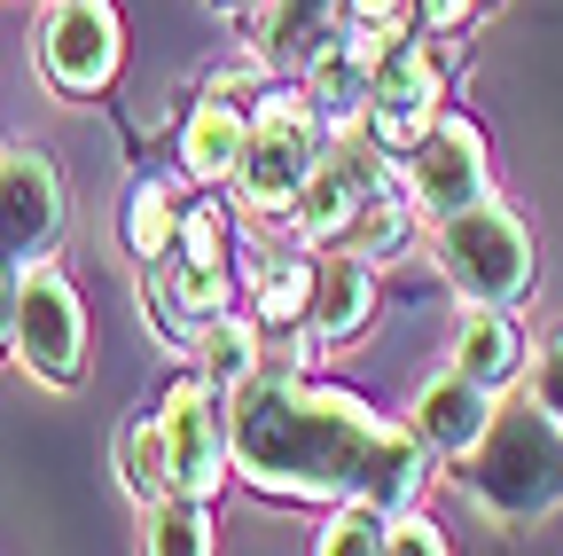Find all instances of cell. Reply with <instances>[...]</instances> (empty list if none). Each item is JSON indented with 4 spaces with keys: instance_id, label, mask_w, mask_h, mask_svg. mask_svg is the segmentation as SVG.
Here are the masks:
<instances>
[{
    "instance_id": "cell-26",
    "label": "cell",
    "mask_w": 563,
    "mask_h": 556,
    "mask_svg": "<svg viewBox=\"0 0 563 556\" xmlns=\"http://www.w3.org/2000/svg\"><path fill=\"white\" fill-rule=\"evenodd\" d=\"M532 400H540L548 415H563V329L532 353Z\"/></svg>"
},
{
    "instance_id": "cell-8",
    "label": "cell",
    "mask_w": 563,
    "mask_h": 556,
    "mask_svg": "<svg viewBox=\"0 0 563 556\" xmlns=\"http://www.w3.org/2000/svg\"><path fill=\"white\" fill-rule=\"evenodd\" d=\"M165 432V470L173 494H220V462H228V400L211 377H180L157 407Z\"/></svg>"
},
{
    "instance_id": "cell-25",
    "label": "cell",
    "mask_w": 563,
    "mask_h": 556,
    "mask_svg": "<svg viewBox=\"0 0 563 556\" xmlns=\"http://www.w3.org/2000/svg\"><path fill=\"white\" fill-rule=\"evenodd\" d=\"M173 259H188V266H228V220H220V204H196V212L173 228Z\"/></svg>"
},
{
    "instance_id": "cell-12",
    "label": "cell",
    "mask_w": 563,
    "mask_h": 556,
    "mask_svg": "<svg viewBox=\"0 0 563 556\" xmlns=\"http://www.w3.org/2000/svg\"><path fill=\"white\" fill-rule=\"evenodd\" d=\"M485 424H493V392L477 377H462V369H446V377H431V384L415 392V439L431 447V455H454L462 462Z\"/></svg>"
},
{
    "instance_id": "cell-15",
    "label": "cell",
    "mask_w": 563,
    "mask_h": 556,
    "mask_svg": "<svg viewBox=\"0 0 563 556\" xmlns=\"http://www.w3.org/2000/svg\"><path fill=\"white\" fill-rule=\"evenodd\" d=\"M454 369H462V377H477L485 392L517 384V369H525V329H517V314H509V306H493V298H462Z\"/></svg>"
},
{
    "instance_id": "cell-31",
    "label": "cell",
    "mask_w": 563,
    "mask_h": 556,
    "mask_svg": "<svg viewBox=\"0 0 563 556\" xmlns=\"http://www.w3.org/2000/svg\"><path fill=\"white\" fill-rule=\"evenodd\" d=\"M211 9H220V17H235V9H243V0H211Z\"/></svg>"
},
{
    "instance_id": "cell-30",
    "label": "cell",
    "mask_w": 563,
    "mask_h": 556,
    "mask_svg": "<svg viewBox=\"0 0 563 556\" xmlns=\"http://www.w3.org/2000/svg\"><path fill=\"white\" fill-rule=\"evenodd\" d=\"M9 321H16V274H9V259H0V345H9Z\"/></svg>"
},
{
    "instance_id": "cell-5",
    "label": "cell",
    "mask_w": 563,
    "mask_h": 556,
    "mask_svg": "<svg viewBox=\"0 0 563 556\" xmlns=\"http://www.w3.org/2000/svg\"><path fill=\"white\" fill-rule=\"evenodd\" d=\"M446 110V55L431 40H407L399 32H376V72H368V102H361V126L384 157H407V142Z\"/></svg>"
},
{
    "instance_id": "cell-4",
    "label": "cell",
    "mask_w": 563,
    "mask_h": 556,
    "mask_svg": "<svg viewBox=\"0 0 563 556\" xmlns=\"http://www.w3.org/2000/svg\"><path fill=\"white\" fill-rule=\"evenodd\" d=\"M321 150H329V118H321L313 95H258L235 181H243V196L258 212H290L306 173L321 165Z\"/></svg>"
},
{
    "instance_id": "cell-27",
    "label": "cell",
    "mask_w": 563,
    "mask_h": 556,
    "mask_svg": "<svg viewBox=\"0 0 563 556\" xmlns=\"http://www.w3.org/2000/svg\"><path fill=\"white\" fill-rule=\"evenodd\" d=\"M477 9H485V0H407V17L431 24V32H454V24H470Z\"/></svg>"
},
{
    "instance_id": "cell-16",
    "label": "cell",
    "mask_w": 563,
    "mask_h": 556,
    "mask_svg": "<svg viewBox=\"0 0 563 556\" xmlns=\"http://www.w3.org/2000/svg\"><path fill=\"white\" fill-rule=\"evenodd\" d=\"M368 72H376V32H329L306 55V95L321 102V118H361L368 102Z\"/></svg>"
},
{
    "instance_id": "cell-13",
    "label": "cell",
    "mask_w": 563,
    "mask_h": 556,
    "mask_svg": "<svg viewBox=\"0 0 563 556\" xmlns=\"http://www.w3.org/2000/svg\"><path fill=\"white\" fill-rule=\"evenodd\" d=\"M243 87H251V79H228V87H211V95L196 102V118H188V133H180V165H188L196 181H228V173L243 165V142H251V102H243Z\"/></svg>"
},
{
    "instance_id": "cell-23",
    "label": "cell",
    "mask_w": 563,
    "mask_h": 556,
    "mask_svg": "<svg viewBox=\"0 0 563 556\" xmlns=\"http://www.w3.org/2000/svg\"><path fill=\"white\" fill-rule=\"evenodd\" d=\"M173 228H180L173 196H165L157 181H141V188H133V204H125V243H133L141 259H165V251H173Z\"/></svg>"
},
{
    "instance_id": "cell-9",
    "label": "cell",
    "mask_w": 563,
    "mask_h": 556,
    "mask_svg": "<svg viewBox=\"0 0 563 556\" xmlns=\"http://www.w3.org/2000/svg\"><path fill=\"white\" fill-rule=\"evenodd\" d=\"M40 63L63 95H102L125 63V24L110 0H63L40 32Z\"/></svg>"
},
{
    "instance_id": "cell-24",
    "label": "cell",
    "mask_w": 563,
    "mask_h": 556,
    "mask_svg": "<svg viewBox=\"0 0 563 556\" xmlns=\"http://www.w3.org/2000/svg\"><path fill=\"white\" fill-rule=\"evenodd\" d=\"M196 345H203V361H211V377H220V384H243V377L258 369L251 329H243V321H228V314H220V321H203V337H196Z\"/></svg>"
},
{
    "instance_id": "cell-11",
    "label": "cell",
    "mask_w": 563,
    "mask_h": 556,
    "mask_svg": "<svg viewBox=\"0 0 563 556\" xmlns=\"http://www.w3.org/2000/svg\"><path fill=\"white\" fill-rule=\"evenodd\" d=\"M368 196H384V165H376V150H321V165L306 173V188H298V228L306 236H344L352 228V212H361Z\"/></svg>"
},
{
    "instance_id": "cell-28",
    "label": "cell",
    "mask_w": 563,
    "mask_h": 556,
    "mask_svg": "<svg viewBox=\"0 0 563 556\" xmlns=\"http://www.w3.org/2000/svg\"><path fill=\"white\" fill-rule=\"evenodd\" d=\"M352 32H399L407 24V0H344Z\"/></svg>"
},
{
    "instance_id": "cell-29",
    "label": "cell",
    "mask_w": 563,
    "mask_h": 556,
    "mask_svg": "<svg viewBox=\"0 0 563 556\" xmlns=\"http://www.w3.org/2000/svg\"><path fill=\"white\" fill-rule=\"evenodd\" d=\"M391 548H422V556H439V548H446V533H439L431 517H415V510H391Z\"/></svg>"
},
{
    "instance_id": "cell-20",
    "label": "cell",
    "mask_w": 563,
    "mask_h": 556,
    "mask_svg": "<svg viewBox=\"0 0 563 556\" xmlns=\"http://www.w3.org/2000/svg\"><path fill=\"white\" fill-rule=\"evenodd\" d=\"M258 321H306V306H313V266L306 259H258Z\"/></svg>"
},
{
    "instance_id": "cell-21",
    "label": "cell",
    "mask_w": 563,
    "mask_h": 556,
    "mask_svg": "<svg viewBox=\"0 0 563 556\" xmlns=\"http://www.w3.org/2000/svg\"><path fill=\"white\" fill-rule=\"evenodd\" d=\"M118 470H125V486L141 502H157V494H173V470H165V432H157V407L141 415V424L125 432V447H118Z\"/></svg>"
},
{
    "instance_id": "cell-2",
    "label": "cell",
    "mask_w": 563,
    "mask_h": 556,
    "mask_svg": "<svg viewBox=\"0 0 563 556\" xmlns=\"http://www.w3.org/2000/svg\"><path fill=\"white\" fill-rule=\"evenodd\" d=\"M462 486L509 525L563 510V415H548L532 392L493 400V424L462 455Z\"/></svg>"
},
{
    "instance_id": "cell-18",
    "label": "cell",
    "mask_w": 563,
    "mask_h": 556,
    "mask_svg": "<svg viewBox=\"0 0 563 556\" xmlns=\"http://www.w3.org/2000/svg\"><path fill=\"white\" fill-rule=\"evenodd\" d=\"M344 0H266V47L274 55H313L336 32Z\"/></svg>"
},
{
    "instance_id": "cell-14",
    "label": "cell",
    "mask_w": 563,
    "mask_h": 556,
    "mask_svg": "<svg viewBox=\"0 0 563 556\" xmlns=\"http://www.w3.org/2000/svg\"><path fill=\"white\" fill-rule=\"evenodd\" d=\"M376 314V259L361 251H344L329 266H313V306H306V337L313 345H344V337H361Z\"/></svg>"
},
{
    "instance_id": "cell-6",
    "label": "cell",
    "mask_w": 563,
    "mask_h": 556,
    "mask_svg": "<svg viewBox=\"0 0 563 556\" xmlns=\"http://www.w3.org/2000/svg\"><path fill=\"white\" fill-rule=\"evenodd\" d=\"M9 337H16V353H24L32 377L79 384V369H87V306H79V291H70L63 266H24L16 274V321H9Z\"/></svg>"
},
{
    "instance_id": "cell-17",
    "label": "cell",
    "mask_w": 563,
    "mask_h": 556,
    "mask_svg": "<svg viewBox=\"0 0 563 556\" xmlns=\"http://www.w3.org/2000/svg\"><path fill=\"white\" fill-rule=\"evenodd\" d=\"M313 548L321 556H376V548H391V510L368 502V494H352V502L329 510V525H321Z\"/></svg>"
},
{
    "instance_id": "cell-22",
    "label": "cell",
    "mask_w": 563,
    "mask_h": 556,
    "mask_svg": "<svg viewBox=\"0 0 563 556\" xmlns=\"http://www.w3.org/2000/svg\"><path fill=\"white\" fill-rule=\"evenodd\" d=\"M407 236H415V228H407V204H391V188H384V196H368L361 212H352V228H344L336 243L361 251V259H391V251H407Z\"/></svg>"
},
{
    "instance_id": "cell-10",
    "label": "cell",
    "mask_w": 563,
    "mask_h": 556,
    "mask_svg": "<svg viewBox=\"0 0 563 556\" xmlns=\"http://www.w3.org/2000/svg\"><path fill=\"white\" fill-rule=\"evenodd\" d=\"M63 228V181L40 150H9L0 157V259L32 266Z\"/></svg>"
},
{
    "instance_id": "cell-3",
    "label": "cell",
    "mask_w": 563,
    "mask_h": 556,
    "mask_svg": "<svg viewBox=\"0 0 563 556\" xmlns=\"http://www.w3.org/2000/svg\"><path fill=\"white\" fill-rule=\"evenodd\" d=\"M439 266L446 283L462 298H493V306H517L532 291V228L525 212H509V204H462V212L439 220Z\"/></svg>"
},
{
    "instance_id": "cell-7",
    "label": "cell",
    "mask_w": 563,
    "mask_h": 556,
    "mask_svg": "<svg viewBox=\"0 0 563 556\" xmlns=\"http://www.w3.org/2000/svg\"><path fill=\"white\" fill-rule=\"evenodd\" d=\"M407 188H415V204L431 220H446V212H462V204H477L485 188H493V165H485V133L462 118V110H439L431 126L407 142Z\"/></svg>"
},
{
    "instance_id": "cell-19",
    "label": "cell",
    "mask_w": 563,
    "mask_h": 556,
    "mask_svg": "<svg viewBox=\"0 0 563 556\" xmlns=\"http://www.w3.org/2000/svg\"><path fill=\"white\" fill-rule=\"evenodd\" d=\"M150 548H165V556L211 548V494H157L150 502Z\"/></svg>"
},
{
    "instance_id": "cell-1",
    "label": "cell",
    "mask_w": 563,
    "mask_h": 556,
    "mask_svg": "<svg viewBox=\"0 0 563 556\" xmlns=\"http://www.w3.org/2000/svg\"><path fill=\"white\" fill-rule=\"evenodd\" d=\"M228 455L274 502L368 494L384 510H415V494L431 486V447L415 439V424H384L368 400L306 384L290 361L243 377V400L228 407Z\"/></svg>"
}]
</instances>
